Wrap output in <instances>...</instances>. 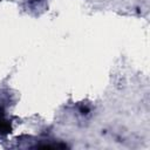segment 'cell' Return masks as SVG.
Instances as JSON below:
<instances>
[{"instance_id": "7a4b0ae2", "label": "cell", "mask_w": 150, "mask_h": 150, "mask_svg": "<svg viewBox=\"0 0 150 150\" xmlns=\"http://www.w3.org/2000/svg\"><path fill=\"white\" fill-rule=\"evenodd\" d=\"M33 1H39V0H33Z\"/></svg>"}, {"instance_id": "6da1fadb", "label": "cell", "mask_w": 150, "mask_h": 150, "mask_svg": "<svg viewBox=\"0 0 150 150\" xmlns=\"http://www.w3.org/2000/svg\"><path fill=\"white\" fill-rule=\"evenodd\" d=\"M9 130H11L9 123L6 120L0 118V134H7Z\"/></svg>"}]
</instances>
